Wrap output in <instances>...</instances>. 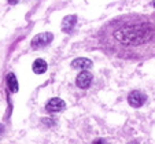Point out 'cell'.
Returning <instances> with one entry per match:
<instances>
[{
	"label": "cell",
	"instance_id": "cell-1",
	"mask_svg": "<svg viewBox=\"0 0 155 144\" xmlns=\"http://www.w3.org/2000/svg\"><path fill=\"white\" fill-rule=\"evenodd\" d=\"M52 38H54L52 33H40V34H37V36L33 37L30 45H32V48H35V50L44 48V47H47L51 41H52Z\"/></svg>",
	"mask_w": 155,
	"mask_h": 144
},
{
	"label": "cell",
	"instance_id": "cell-2",
	"mask_svg": "<svg viewBox=\"0 0 155 144\" xmlns=\"http://www.w3.org/2000/svg\"><path fill=\"white\" fill-rule=\"evenodd\" d=\"M147 100V96L146 93H143V92H139V91H133L129 93L128 96V102L129 104H130L132 107H135V109H139V107H141L146 103Z\"/></svg>",
	"mask_w": 155,
	"mask_h": 144
},
{
	"label": "cell",
	"instance_id": "cell-3",
	"mask_svg": "<svg viewBox=\"0 0 155 144\" xmlns=\"http://www.w3.org/2000/svg\"><path fill=\"white\" fill-rule=\"evenodd\" d=\"M92 74L89 73V71H81V73L77 76V78H76V84H77V87L78 88H82V89H85V88H88V87L91 85V82H92Z\"/></svg>",
	"mask_w": 155,
	"mask_h": 144
},
{
	"label": "cell",
	"instance_id": "cell-4",
	"mask_svg": "<svg viewBox=\"0 0 155 144\" xmlns=\"http://www.w3.org/2000/svg\"><path fill=\"white\" fill-rule=\"evenodd\" d=\"M64 106H66V104H64V102L62 99H59V97H52V99L47 103L45 110H47L48 113H59L64 109Z\"/></svg>",
	"mask_w": 155,
	"mask_h": 144
},
{
	"label": "cell",
	"instance_id": "cell-5",
	"mask_svg": "<svg viewBox=\"0 0 155 144\" xmlns=\"http://www.w3.org/2000/svg\"><path fill=\"white\" fill-rule=\"evenodd\" d=\"M71 67L77 69V70H87V69L92 67V62L87 58H77L71 62Z\"/></svg>",
	"mask_w": 155,
	"mask_h": 144
},
{
	"label": "cell",
	"instance_id": "cell-6",
	"mask_svg": "<svg viewBox=\"0 0 155 144\" xmlns=\"http://www.w3.org/2000/svg\"><path fill=\"white\" fill-rule=\"evenodd\" d=\"M76 22H77L76 15H68V17L62 21V29H63V32L70 33L71 29L76 26Z\"/></svg>",
	"mask_w": 155,
	"mask_h": 144
},
{
	"label": "cell",
	"instance_id": "cell-7",
	"mask_svg": "<svg viewBox=\"0 0 155 144\" xmlns=\"http://www.w3.org/2000/svg\"><path fill=\"white\" fill-rule=\"evenodd\" d=\"M32 69L36 74H43L47 70V63H45V61H43V59H36V61L33 62Z\"/></svg>",
	"mask_w": 155,
	"mask_h": 144
},
{
	"label": "cell",
	"instance_id": "cell-8",
	"mask_svg": "<svg viewBox=\"0 0 155 144\" xmlns=\"http://www.w3.org/2000/svg\"><path fill=\"white\" fill-rule=\"evenodd\" d=\"M7 85H8L11 92H18V81H17L15 74H12V73L7 74Z\"/></svg>",
	"mask_w": 155,
	"mask_h": 144
},
{
	"label": "cell",
	"instance_id": "cell-9",
	"mask_svg": "<svg viewBox=\"0 0 155 144\" xmlns=\"http://www.w3.org/2000/svg\"><path fill=\"white\" fill-rule=\"evenodd\" d=\"M92 144H107V143H106L104 139H96V140H94Z\"/></svg>",
	"mask_w": 155,
	"mask_h": 144
},
{
	"label": "cell",
	"instance_id": "cell-10",
	"mask_svg": "<svg viewBox=\"0 0 155 144\" xmlns=\"http://www.w3.org/2000/svg\"><path fill=\"white\" fill-rule=\"evenodd\" d=\"M8 2H10V3H11V4H14V3H17L18 0H8Z\"/></svg>",
	"mask_w": 155,
	"mask_h": 144
},
{
	"label": "cell",
	"instance_id": "cell-11",
	"mask_svg": "<svg viewBox=\"0 0 155 144\" xmlns=\"http://www.w3.org/2000/svg\"><path fill=\"white\" fill-rule=\"evenodd\" d=\"M3 132V126H2V123H0V133Z\"/></svg>",
	"mask_w": 155,
	"mask_h": 144
},
{
	"label": "cell",
	"instance_id": "cell-12",
	"mask_svg": "<svg viewBox=\"0 0 155 144\" xmlns=\"http://www.w3.org/2000/svg\"><path fill=\"white\" fill-rule=\"evenodd\" d=\"M152 6H154V7H155V0H152Z\"/></svg>",
	"mask_w": 155,
	"mask_h": 144
}]
</instances>
